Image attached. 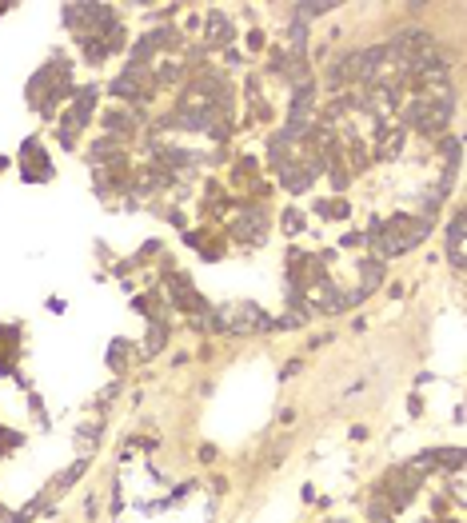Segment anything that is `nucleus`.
Returning <instances> with one entry per match:
<instances>
[{
	"mask_svg": "<svg viewBox=\"0 0 467 523\" xmlns=\"http://www.w3.org/2000/svg\"><path fill=\"white\" fill-rule=\"evenodd\" d=\"M459 224H463V220L451 224V256H455V264H459Z\"/></svg>",
	"mask_w": 467,
	"mask_h": 523,
	"instance_id": "obj_1",
	"label": "nucleus"
}]
</instances>
